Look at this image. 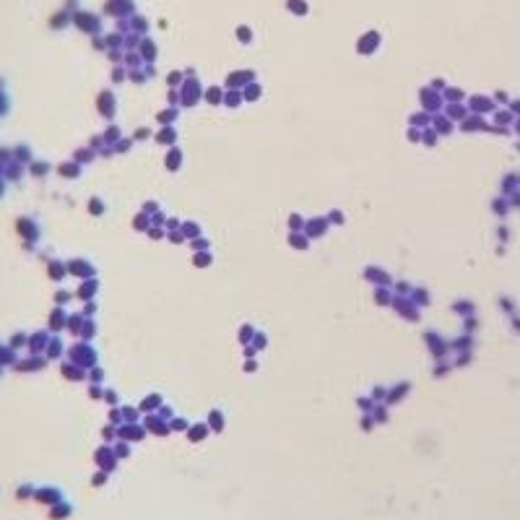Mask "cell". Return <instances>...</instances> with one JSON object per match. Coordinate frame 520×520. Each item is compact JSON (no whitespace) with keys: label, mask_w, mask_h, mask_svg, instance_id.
Wrapping results in <instances>:
<instances>
[{"label":"cell","mask_w":520,"mask_h":520,"mask_svg":"<svg viewBox=\"0 0 520 520\" xmlns=\"http://www.w3.org/2000/svg\"><path fill=\"white\" fill-rule=\"evenodd\" d=\"M180 167V151L177 149H172L167 153V169H177Z\"/></svg>","instance_id":"cell-1"},{"label":"cell","mask_w":520,"mask_h":520,"mask_svg":"<svg viewBox=\"0 0 520 520\" xmlns=\"http://www.w3.org/2000/svg\"><path fill=\"white\" fill-rule=\"evenodd\" d=\"M208 424H211V429H216V432H221V424H224V416L218 414V411H214L211 416H208Z\"/></svg>","instance_id":"cell-2"},{"label":"cell","mask_w":520,"mask_h":520,"mask_svg":"<svg viewBox=\"0 0 520 520\" xmlns=\"http://www.w3.org/2000/svg\"><path fill=\"white\" fill-rule=\"evenodd\" d=\"M159 141L161 143H175V130H172V127H164L159 133Z\"/></svg>","instance_id":"cell-3"},{"label":"cell","mask_w":520,"mask_h":520,"mask_svg":"<svg viewBox=\"0 0 520 520\" xmlns=\"http://www.w3.org/2000/svg\"><path fill=\"white\" fill-rule=\"evenodd\" d=\"M367 276H375V278H377L375 284H388V276H385V273H382V271H375V268H369V271H367Z\"/></svg>","instance_id":"cell-4"},{"label":"cell","mask_w":520,"mask_h":520,"mask_svg":"<svg viewBox=\"0 0 520 520\" xmlns=\"http://www.w3.org/2000/svg\"><path fill=\"white\" fill-rule=\"evenodd\" d=\"M325 232V221H315L309 224V234H323Z\"/></svg>","instance_id":"cell-5"},{"label":"cell","mask_w":520,"mask_h":520,"mask_svg":"<svg viewBox=\"0 0 520 520\" xmlns=\"http://www.w3.org/2000/svg\"><path fill=\"white\" fill-rule=\"evenodd\" d=\"M291 245H299V247H307V237H302V234H291Z\"/></svg>","instance_id":"cell-6"},{"label":"cell","mask_w":520,"mask_h":520,"mask_svg":"<svg viewBox=\"0 0 520 520\" xmlns=\"http://www.w3.org/2000/svg\"><path fill=\"white\" fill-rule=\"evenodd\" d=\"M156 403H159V396H151V398L143 400V408L149 411V408H156Z\"/></svg>","instance_id":"cell-7"},{"label":"cell","mask_w":520,"mask_h":520,"mask_svg":"<svg viewBox=\"0 0 520 520\" xmlns=\"http://www.w3.org/2000/svg\"><path fill=\"white\" fill-rule=\"evenodd\" d=\"M328 221H331V224H341V221H343V214H341V211H331Z\"/></svg>","instance_id":"cell-8"},{"label":"cell","mask_w":520,"mask_h":520,"mask_svg":"<svg viewBox=\"0 0 520 520\" xmlns=\"http://www.w3.org/2000/svg\"><path fill=\"white\" fill-rule=\"evenodd\" d=\"M175 117H177V115H175V109H172V112H169V109H167V112H161V115H159V120H161L164 125H167L169 120H175Z\"/></svg>","instance_id":"cell-9"},{"label":"cell","mask_w":520,"mask_h":520,"mask_svg":"<svg viewBox=\"0 0 520 520\" xmlns=\"http://www.w3.org/2000/svg\"><path fill=\"white\" fill-rule=\"evenodd\" d=\"M252 343H255V349H263V346H266V336H255Z\"/></svg>","instance_id":"cell-10"},{"label":"cell","mask_w":520,"mask_h":520,"mask_svg":"<svg viewBox=\"0 0 520 520\" xmlns=\"http://www.w3.org/2000/svg\"><path fill=\"white\" fill-rule=\"evenodd\" d=\"M185 234H187V237H195V234H198V226H193V224H185Z\"/></svg>","instance_id":"cell-11"},{"label":"cell","mask_w":520,"mask_h":520,"mask_svg":"<svg viewBox=\"0 0 520 520\" xmlns=\"http://www.w3.org/2000/svg\"><path fill=\"white\" fill-rule=\"evenodd\" d=\"M195 266H208V255L203 252V255H198L195 258Z\"/></svg>","instance_id":"cell-12"},{"label":"cell","mask_w":520,"mask_h":520,"mask_svg":"<svg viewBox=\"0 0 520 520\" xmlns=\"http://www.w3.org/2000/svg\"><path fill=\"white\" fill-rule=\"evenodd\" d=\"M299 226H302V218H299V216H291V229H299Z\"/></svg>","instance_id":"cell-13"},{"label":"cell","mask_w":520,"mask_h":520,"mask_svg":"<svg viewBox=\"0 0 520 520\" xmlns=\"http://www.w3.org/2000/svg\"><path fill=\"white\" fill-rule=\"evenodd\" d=\"M135 138H138V141H143V138H149V130H146V127H141V130H138V133H135Z\"/></svg>","instance_id":"cell-14"},{"label":"cell","mask_w":520,"mask_h":520,"mask_svg":"<svg viewBox=\"0 0 520 520\" xmlns=\"http://www.w3.org/2000/svg\"><path fill=\"white\" fill-rule=\"evenodd\" d=\"M135 226H138V229H146V216H138V221H135Z\"/></svg>","instance_id":"cell-15"},{"label":"cell","mask_w":520,"mask_h":520,"mask_svg":"<svg viewBox=\"0 0 520 520\" xmlns=\"http://www.w3.org/2000/svg\"><path fill=\"white\" fill-rule=\"evenodd\" d=\"M203 434H206V429H195V432H190V437H195V440H200Z\"/></svg>","instance_id":"cell-16"}]
</instances>
